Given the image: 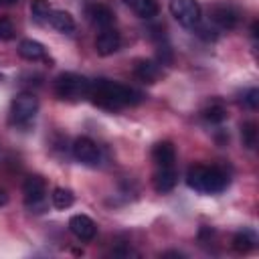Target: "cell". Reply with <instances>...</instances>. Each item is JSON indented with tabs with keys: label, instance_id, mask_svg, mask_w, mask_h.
<instances>
[{
	"label": "cell",
	"instance_id": "1",
	"mask_svg": "<svg viewBox=\"0 0 259 259\" xmlns=\"http://www.w3.org/2000/svg\"><path fill=\"white\" fill-rule=\"evenodd\" d=\"M97 107L115 111L127 105H134L140 101V93L127 85L109 81V79H95L89 85V95H87Z\"/></svg>",
	"mask_w": 259,
	"mask_h": 259
},
{
	"label": "cell",
	"instance_id": "2",
	"mask_svg": "<svg viewBox=\"0 0 259 259\" xmlns=\"http://www.w3.org/2000/svg\"><path fill=\"white\" fill-rule=\"evenodd\" d=\"M227 174L214 166H202V164H196L192 168H188V174H186V184L196 190V192H204V194H214V192H221L227 188Z\"/></svg>",
	"mask_w": 259,
	"mask_h": 259
},
{
	"label": "cell",
	"instance_id": "3",
	"mask_svg": "<svg viewBox=\"0 0 259 259\" xmlns=\"http://www.w3.org/2000/svg\"><path fill=\"white\" fill-rule=\"evenodd\" d=\"M91 81L77 73H61L55 79V93L59 99L65 101H79L89 95Z\"/></svg>",
	"mask_w": 259,
	"mask_h": 259
},
{
	"label": "cell",
	"instance_id": "4",
	"mask_svg": "<svg viewBox=\"0 0 259 259\" xmlns=\"http://www.w3.org/2000/svg\"><path fill=\"white\" fill-rule=\"evenodd\" d=\"M170 14L182 24L184 28H196L200 24V4L196 0H170L168 4Z\"/></svg>",
	"mask_w": 259,
	"mask_h": 259
},
{
	"label": "cell",
	"instance_id": "5",
	"mask_svg": "<svg viewBox=\"0 0 259 259\" xmlns=\"http://www.w3.org/2000/svg\"><path fill=\"white\" fill-rule=\"evenodd\" d=\"M38 111V99L24 91V93H18L12 103H10V117L14 123H28Z\"/></svg>",
	"mask_w": 259,
	"mask_h": 259
},
{
	"label": "cell",
	"instance_id": "6",
	"mask_svg": "<svg viewBox=\"0 0 259 259\" xmlns=\"http://www.w3.org/2000/svg\"><path fill=\"white\" fill-rule=\"evenodd\" d=\"M45 192H47V184L40 176H28L22 184V194H24V204L32 210H42L45 204Z\"/></svg>",
	"mask_w": 259,
	"mask_h": 259
},
{
	"label": "cell",
	"instance_id": "7",
	"mask_svg": "<svg viewBox=\"0 0 259 259\" xmlns=\"http://www.w3.org/2000/svg\"><path fill=\"white\" fill-rule=\"evenodd\" d=\"M73 156H75L79 162H83V164L95 166V164L99 162V148H97V144H95L91 138L81 136V138H77V140L73 142Z\"/></svg>",
	"mask_w": 259,
	"mask_h": 259
},
{
	"label": "cell",
	"instance_id": "8",
	"mask_svg": "<svg viewBox=\"0 0 259 259\" xmlns=\"http://www.w3.org/2000/svg\"><path fill=\"white\" fill-rule=\"evenodd\" d=\"M69 231L79 241H93L95 235H97V225L87 214H73L69 219Z\"/></svg>",
	"mask_w": 259,
	"mask_h": 259
},
{
	"label": "cell",
	"instance_id": "9",
	"mask_svg": "<svg viewBox=\"0 0 259 259\" xmlns=\"http://www.w3.org/2000/svg\"><path fill=\"white\" fill-rule=\"evenodd\" d=\"M210 20L223 30H233L239 24V12L233 6L217 4L210 8Z\"/></svg>",
	"mask_w": 259,
	"mask_h": 259
},
{
	"label": "cell",
	"instance_id": "10",
	"mask_svg": "<svg viewBox=\"0 0 259 259\" xmlns=\"http://www.w3.org/2000/svg\"><path fill=\"white\" fill-rule=\"evenodd\" d=\"M119 45H121V36L113 26L111 28H103L95 38V51H97L99 57L113 55L119 49Z\"/></svg>",
	"mask_w": 259,
	"mask_h": 259
},
{
	"label": "cell",
	"instance_id": "11",
	"mask_svg": "<svg viewBox=\"0 0 259 259\" xmlns=\"http://www.w3.org/2000/svg\"><path fill=\"white\" fill-rule=\"evenodd\" d=\"M87 16H89V20H91L95 26H99L101 30H103V28H111L113 22H115L113 10L107 8L105 4H91V6L87 8Z\"/></svg>",
	"mask_w": 259,
	"mask_h": 259
},
{
	"label": "cell",
	"instance_id": "12",
	"mask_svg": "<svg viewBox=\"0 0 259 259\" xmlns=\"http://www.w3.org/2000/svg\"><path fill=\"white\" fill-rule=\"evenodd\" d=\"M152 158L158 164V168H170V166H174L176 150H174L172 142H166V140L164 142H158L152 148Z\"/></svg>",
	"mask_w": 259,
	"mask_h": 259
},
{
	"label": "cell",
	"instance_id": "13",
	"mask_svg": "<svg viewBox=\"0 0 259 259\" xmlns=\"http://www.w3.org/2000/svg\"><path fill=\"white\" fill-rule=\"evenodd\" d=\"M134 75L142 81V83H154L160 75V67L156 61H150V59H140L136 61L134 65Z\"/></svg>",
	"mask_w": 259,
	"mask_h": 259
},
{
	"label": "cell",
	"instance_id": "14",
	"mask_svg": "<svg viewBox=\"0 0 259 259\" xmlns=\"http://www.w3.org/2000/svg\"><path fill=\"white\" fill-rule=\"evenodd\" d=\"M18 55L26 61H40L47 57V49L38 42V40H32V38H24L20 40L18 45Z\"/></svg>",
	"mask_w": 259,
	"mask_h": 259
},
{
	"label": "cell",
	"instance_id": "15",
	"mask_svg": "<svg viewBox=\"0 0 259 259\" xmlns=\"http://www.w3.org/2000/svg\"><path fill=\"white\" fill-rule=\"evenodd\" d=\"M152 182H154V188H156V192H170L174 186H176V172H174V168L170 166V168H160L156 174H154V178H152Z\"/></svg>",
	"mask_w": 259,
	"mask_h": 259
},
{
	"label": "cell",
	"instance_id": "16",
	"mask_svg": "<svg viewBox=\"0 0 259 259\" xmlns=\"http://www.w3.org/2000/svg\"><path fill=\"white\" fill-rule=\"evenodd\" d=\"M49 24L55 28V30H59V32H73L75 30V20H73V16L69 14V12H65V10H51V14H49Z\"/></svg>",
	"mask_w": 259,
	"mask_h": 259
},
{
	"label": "cell",
	"instance_id": "17",
	"mask_svg": "<svg viewBox=\"0 0 259 259\" xmlns=\"http://www.w3.org/2000/svg\"><path fill=\"white\" fill-rule=\"evenodd\" d=\"M125 6H130L140 18H154L158 14V2L156 0H123Z\"/></svg>",
	"mask_w": 259,
	"mask_h": 259
},
{
	"label": "cell",
	"instance_id": "18",
	"mask_svg": "<svg viewBox=\"0 0 259 259\" xmlns=\"http://www.w3.org/2000/svg\"><path fill=\"white\" fill-rule=\"evenodd\" d=\"M51 200H53V206H55V208L65 210V208H69V206L75 202V194H73L69 188L59 186V188H55V190H53Z\"/></svg>",
	"mask_w": 259,
	"mask_h": 259
},
{
	"label": "cell",
	"instance_id": "19",
	"mask_svg": "<svg viewBox=\"0 0 259 259\" xmlns=\"http://www.w3.org/2000/svg\"><path fill=\"white\" fill-rule=\"evenodd\" d=\"M253 247H255V239H253L251 233L243 231V233H237V235L233 237V249H235L237 253H249Z\"/></svg>",
	"mask_w": 259,
	"mask_h": 259
},
{
	"label": "cell",
	"instance_id": "20",
	"mask_svg": "<svg viewBox=\"0 0 259 259\" xmlns=\"http://www.w3.org/2000/svg\"><path fill=\"white\" fill-rule=\"evenodd\" d=\"M30 14L36 22H45L51 14L49 0H30Z\"/></svg>",
	"mask_w": 259,
	"mask_h": 259
},
{
	"label": "cell",
	"instance_id": "21",
	"mask_svg": "<svg viewBox=\"0 0 259 259\" xmlns=\"http://www.w3.org/2000/svg\"><path fill=\"white\" fill-rule=\"evenodd\" d=\"M202 117L206 121H210V123H221L227 117V109L223 105H219V103H212V105L202 109Z\"/></svg>",
	"mask_w": 259,
	"mask_h": 259
},
{
	"label": "cell",
	"instance_id": "22",
	"mask_svg": "<svg viewBox=\"0 0 259 259\" xmlns=\"http://www.w3.org/2000/svg\"><path fill=\"white\" fill-rule=\"evenodd\" d=\"M241 140H243V146H247L249 150L257 146V125L253 121H247L241 125Z\"/></svg>",
	"mask_w": 259,
	"mask_h": 259
},
{
	"label": "cell",
	"instance_id": "23",
	"mask_svg": "<svg viewBox=\"0 0 259 259\" xmlns=\"http://www.w3.org/2000/svg\"><path fill=\"white\" fill-rule=\"evenodd\" d=\"M14 36V26L8 18H0V40H10Z\"/></svg>",
	"mask_w": 259,
	"mask_h": 259
},
{
	"label": "cell",
	"instance_id": "24",
	"mask_svg": "<svg viewBox=\"0 0 259 259\" xmlns=\"http://www.w3.org/2000/svg\"><path fill=\"white\" fill-rule=\"evenodd\" d=\"M245 103L251 109H257L259 107V89H249L247 95H245Z\"/></svg>",
	"mask_w": 259,
	"mask_h": 259
},
{
	"label": "cell",
	"instance_id": "25",
	"mask_svg": "<svg viewBox=\"0 0 259 259\" xmlns=\"http://www.w3.org/2000/svg\"><path fill=\"white\" fill-rule=\"evenodd\" d=\"M6 202H8V194H6L4 188H0V206H4Z\"/></svg>",
	"mask_w": 259,
	"mask_h": 259
},
{
	"label": "cell",
	"instance_id": "26",
	"mask_svg": "<svg viewBox=\"0 0 259 259\" xmlns=\"http://www.w3.org/2000/svg\"><path fill=\"white\" fill-rule=\"evenodd\" d=\"M18 0H0V6H12V4H16Z\"/></svg>",
	"mask_w": 259,
	"mask_h": 259
}]
</instances>
